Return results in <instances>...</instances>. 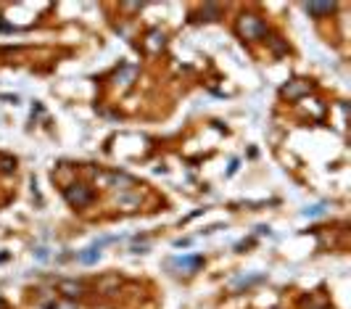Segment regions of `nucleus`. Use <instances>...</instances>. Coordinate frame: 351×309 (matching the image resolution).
Instances as JSON below:
<instances>
[{"label": "nucleus", "instance_id": "f257e3e1", "mask_svg": "<svg viewBox=\"0 0 351 309\" xmlns=\"http://www.w3.org/2000/svg\"><path fill=\"white\" fill-rule=\"evenodd\" d=\"M238 32L246 37V40H259V37H264L267 35V26L256 19V16H240V21H238Z\"/></svg>", "mask_w": 351, "mask_h": 309}, {"label": "nucleus", "instance_id": "f03ea898", "mask_svg": "<svg viewBox=\"0 0 351 309\" xmlns=\"http://www.w3.org/2000/svg\"><path fill=\"white\" fill-rule=\"evenodd\" d=\"M63 196H66V201H69L72 206H87L92 201V188H87V185H69Z\"/></svg>", "mask_w": 351, "mask_h": 309}, {"label": "nucleus", "instance_id": "7ed1b4c3", "mask_svg": "<svg viewBox=\"0 0 351 309\" xmlns=\"http://www.w3.org/2000/svg\"><path fill=\"white\" fill-rule=\"evenodd\" d=\"M304 92H309V85L301 82V79H293V82H288L282 87V96H288V98H301Z\"/></svg>", "mask_w": 351, "mask_h": 309}, {"label": "nucleus", "instance_id": "20e7f679", "mask_svg": "<svg viewBox=\"0 0 351 309\" xmlns=\"http://www.w3.org/2000/svg\"><path fill=\"white\" fill-rule=\"evenodd\" d=\"M304 11L312 13V16H325V13L335 11V6L333 3H304Z\"/></svg>", "mask_w": 351, "mask_h": 309}, {"label": "nucleus", "instance_id": "39448f33", "mask_svg": "<svg viewBox=\"0 0 351 309\" xmlns=\"http://www.w3.org/2000/svg\"><path fill=\"white\" fill-rule=\"evenodd\" d=\"M98 257H101V246H90V249H85L82 254H79V262L82 264H95Z\"/></svg>", "mask_w": 351, "mask_h": 309}, {"label": "nucleus", "instance_id": "423d86ee", "mask_svg": "<svg viewBox=\"0 0 351 309\" xmlns=\"http://www.w3.org/2000/svg\"><path fill=\"white\" fill-rule=\"evenodd\" d=\"M219 16H222L219 6H204V8H201V19H204V21H217Z\"/></svg>", "mask_w": 351, "mask_h": 309}, {"label": "nucleus", "instance_id": "0eeeda50", "mask_svg": "<svg viewBox=\"0 0 351 309\" xmlns=\"http://www.w3.org/2000/svg\"><path fill=\"white\" fill-rule=\"evenodd\" d=\"M58 288H61L69 299L79 296V291H82V286H79V283H72V280H63V283H58Z\"/></svg>", "mask_w": 351, "mask_h": 309}, {"label": "nucleus", "instance_id": "6e6552de", "mask_svg": "<svg viewBox=\"0 0 351 309\" xmlns=\"http://www.w3.org/2000/svg\"><path fill=\"white\" fill-rule=\"evenodd\" d=\"M0 169H3V172H13V169H16V159L0 153Z\"/></svg>", "mask_w": 351, "mask_h": 309}, {"label": "nucleus", "instance_id": "1a4fd4ad", "mask_svg": "<svg viewBox=\"0 0 351 309\" xmlns=\"http://www.w3.org/2000/svg\"><path fill=\"white\" fill-rule=\"evenodd\" d=\"M256 280H262V277H259V275H251V277H238L233 286H235V288H240V286H251V283H256Z\"/></svg>", "mask_w": 351, "mask_h": 309}, {"label": "nucleus", "instance_id": "9d476101", "mask_svg": "<svg viewBox=\"0 0 351 309\" xmlns=\"http://www.w3.org/2000/svg\"><path fill=\"white\" fill-rule=\"evenodd\" d=\"M322 211H325L322 206H312V209H306V217H320Z\"/></svg>", "mask_w": 351, "mask_h": 309}, {"label": "nucleus", "instance_id": "9b49d317", "mask_svg": "<svg viewBox=\"0 0 351 309\" xmlns=\"http://www.w3.org/2000/svg\"><path fill=\"white\" fill-rule=\"evenodd\" d=\"M48 309H77L72 301H63V304H56V306H48Z\"/></svg>", "mask_w": 351, "mask_h": 309}, {"label": "nucleus", "instance_id": "f8f14e48", "mask_svg": "<svg viewBox=\"0 0 351 309\" xmlns=\"http://www.w3.org/2000/svg\"><path fill=\"white\" fill-rule=\"evenodd\" d=\"M37 259H48V249H37Z\"/></svg>", "mask_w": 351, "mask_h": 309}, {"label": "nucleus", "instance_id": "ddd939ff", "mask_svg": "<svg viewBox=\"0 0 351 309\" xmlns=\"http://www.w3.org/2000/svg\"><path fill=\"white\" fill-rule=\"evenodd\" d=\"M0 32H11V24H0Z\"/></svg>", "mask_w": 351, "mask_h": 309}]
</instances>
